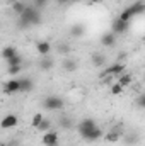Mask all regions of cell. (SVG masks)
I'll use <instances>...</instances> for the list:
<instances>
[{
	"instance_id": "1",
	"label": "cell",
	"mask_w": 145,
	"mask_h": 146,
	"mask_svg": "<svg viewBox=\"0 0 145 146\" xmlns=\"http://www.w3.org/2000/svg\"><path fill=\"white\" fill-rule=\"evenodd\" d=\"M43 107L46 110H62L65 107V100L58 95H48L43 100Z\"/></svg>"
},
{
	"instance_id": "2",
	"label": "cell",
	"mask_w": 145,
	"mask_h": 146,
	"mask_svg": "<svg viewBox=\"0 0 145 146\" xmlns=\"http://www.w3.org/2000/svg\"><path fill=\"white\" fill-rule=\"evenodd\" d=\"M123 73H125V65L123 63H113L101 73V78L103 76H116V75H123Z\"/></svg>"
},
{
	"instance_id": "3",
	"label": "cell",
	"mask_w": 145,
	"mask_h": 146,
	"mask_svg": "<svg viewBox=\"0 0 145 146\" xmlns=\"http://www.w3.org/2000/svg\"><path fill=\"white\" fill-rule=\"evenodd\" d=\"M128 29H130V22H125V21H121V19H114L113 24H111V31H113L116 36L126 33Z\"/></svg>"
},
{
	"instance_id": "4",
	"label": "cell",
	"mask_w": 145,
	"mask_h": 146,
	"mask_svg": "<svg viewBox=\"0 0 145 146\" xmlns=\"http://www.w3.org/2000/svg\"><path fill=\"white\" fill-rule=\"evenodd\" d=\"M3 92L5 94H15V92H21V80L17 78H10L9 82L3 83Z\"/></svg>"
},
{
	"instance_id": "5",
	"label": "cell",
	"mask_w": 145,
	"mask_h": 146,
	"mask_svg": "<svg viewBox=\"0 0 145 146\" xmlns=\"http://www.w3.org/2000/svg\"><path fill=\"white\" fill-rule=\"evenodd\" d=\"M17 124H19V119H17L15 114H7V115L2 119V122H0L2 129H12V127H15Z\"/></svg>"
},
{
	"instance_id": "6",
	"label": "cell",
	"mask_w": 145,
	"mask_h": 146,
	"mask_svg": "<svg viewBox=\"0 0 145 146\" xmlns=\"http://www.w3.org/2000/svg\"><path fill=\"white\" fill-rule=\"evenodd\" d=\"M41 143H43L44 146L58 145V133H56V131H48V133H43Z\"/></svg>"
},
{
	"instance_id": "7",
	"label": "cell",
	"mask_w": 145,
	"mask_h": 146,
	"mask_svg": "<svg viewBox=\"0 0 145 146\" xmlns=\"http://www.w3.org/2000/svg\"><path fill=\"white\" fill-rule=\"evenodd\" d=\"M80 136H82V139H85V141L91 143V141H97V139L103 136V131H101V127L96 126V127H92L91 131H87V133H84V134H80Z\"/></svg>"
},
{
	"instance_id": "8",
	"label": "cell",
	"mask_w": 145,
	"mask_h": 146,
	"mask_svg": "<svg viewBox=\"0 0 145 146\" xmlns=\"http://www.w3.org/2000/svg\"><path fill=\"white\" fill-rule=\"evenodd\" d=\"M62 66H63V70H65V72L73 73V72H77V68H79V63H77V60H75V58L65 56V60H63Z\"/></svg>"
},
{
	"instance_id": "9",
	"label": "cell",
	"mask_w": 145,
	"mask_h": 146,
	"mask_svg": "<svg viewBox=\"0 0 145 146\" xmlns=\"http://www.w3.org/2000/svg\"><path fill=\"white\" fill-rule=\"evenodd\" d=\"M101 44L106 46V48H113V46L116 44V34H114L113 31L104 33V34L101 36Z\"/></svg>"
},
{
	"instance_id": "10",
	"label": "cell",
	"mask_w": 145,
	"mask_h": 146,
	"mask_svg": "<svg viewBox=\"0 0 145 146\" xmlns=\"http://www.w3.org/2000/svg\"><path fill=\"white\" fill-rule=\"evenodd\" d=\"M85 26L84 24H73V26H70V29H68V34L72 37H82V36H85Z\"/></svg>"
},
{
	"instance_id": "11",
	"label": "cell",
	"mask_w": 145,
	"mask_h": 146,
	"mask_svg": "<svg viewBox=\"0 0 145 146\" xmlns=\"http://www.w3.org/2000/svg\"><path fill=\"white\" fill-rule=\"evenodd\" d=\"M36 49L41 56H50V51H51V44L48 41H38L36 42Z\"/></svg>"
},
{
	"instance_id": "12",
	"label": "cell",
	"mask_w": 145,
	"mask_h": 146,
	"mask_svg": "<svg viewBox=\"0 0 145 146\" xmlns=\"http://www.w3.org/2000/svg\"><path fill=\"white\" fill-rule=\"evenodd\" d=\"M55 66V60L50 56H43V60H39V70L41 72H50Z\"/></svg>"
},
{
	"instance_id": "13",
	"label": "cell",
	"mask_w": 145,
	"mask_h": 146,
	"mask_svg": "<svg viewBox=\"0 0 145 146\" xmlns=\"http://www.w3.org/2000/svg\"><path fill=\"white\" fill-rule=\"evenodd\" d=\"M92 127H96V122H94L92 119H84V121H80V124H79V134H84V133L91 131Z\"/></svg>"
},
{
	"instance_id": "14",
	"label": "cell",
	"mask_w": 145,
	"mask_h": 146,
	"mask_svg": "<svg viewBox=\"0 0 145 146\" xmlns=\"http://www.w3.org/2000/svg\"><path fill=\"white\" fill-rule=\"evenodd\" d=\"M121 136H123V131L121 129H118V127L116 129H111L108 134H106V141L108 143H118L121 139Z\"/></svg>"
},
{
	"instance_id": "15",
	"label": "cell",
	"mask_w": 145,
	"mask_h": 146,
	"mask_svg": "<svg viewBox=\"0 0 145 146\" xmlns=\"http://www.w3.org/2000/svg\"><path fill=\"white\" fill-rule=\"evenodd\" d=\"M34 82L31 78H21V92H33Z\"/></svg>"
},
{
	"instance_id": "16",
	"label": "cell",
	"mask_w": 145,
	"mask_h": 146,
	"mask_svg": "<svg viewBox=\"0 0 145 146\" xmlns=\"http://www.w3.org/2000/svg\"><path fill=\"white\" fill-rule=\"evenodd\" d=\"M128 9H130V12L133 14V17H135V15H140V14H145V3L144 2H137L135 5H130Z\"/></svg>"
},
{
	"instance_id": "17",
	"label": "cell",
	"mask_w": 145,
	"mask_h": 146,
	"mask_svg": "<svg viewBox=\"0 0 145 146\" xmlns=\"http://www.w3.org/2000/svg\"><path fill=\"white\" fill-rule=\"evenodd\" d=\"M17 54V49L14 48V46H5L3 48V51H2V58L7 61V60H10L12 56H15Z\"/></svg>"
},
{
	"instance_id": "18",
	"label": "cell",
	"mask_w": 145,
	"mask_h": 146,
	"mask_svg": "<svg viewBox=\"0 0 145 146\" xmlns=\"http://www.w3.org/2000/svg\"><path fill=\"white\" fill-rule=\"evenodd\" d=\"M92 65L94 66H104L106 65V56L101 53H94L92 54Z\"/></svg>"
},
{
	"instance_id": "19",
	"label": "cell",
	"mask_w": 145,
	"mask_h": 146,
	"mask_svg": "<svg viewBox=\"0 0 145 146\" xmlns=\"http://www.w3.org/2000/svg\"><path fill=\"white\" fill-rule=\"evenodd\" d=\"M12 9H14V12H15L17 15H22V14H24V10L28 9V5H26V3H22V2H19V0H14Z\"/></svg>"
},
{
	"instance_id": "20",
	"label": "cell",
	"mask_w": 145,
	"mask_h": 146,
	"mask_svg": "<svg viewBox=\"0 0 145 146\" xmlns=\"http://www.w3.org/2000/svg\"><path fill=\"white\" fill-rule=\"evenodd\" d=\"M51 126H53L51 119H46V117H44V121H43V122L39 124L38 131H39V133H48V131H51Z\"/></svg>"
},
{
	"instance_id": "21",
	"label": "cell",
	"mask_w": 145,
	"mask_h": 146,
	"mask_svg": "<svg viewBox=\"0 0 145 146\" xmlns=\"http://www.w3.org/2000/svg\"><path fill=\"white\" fill-rule=\"evenodd\" d=\"M123 139H125V143H126V145H137L140 138H138V134H137V133H132V134L123 136Z\"/></svg>"
},
{
	"instance_id": "22",
	"label": "cell",
	"mask_w": 145,
	"mask_h": 146,
	"mask_svg": "<svg viewBox=\"0 0 145 146\" xmlns=\"http://www.w3.org/2000/svg\"><path fill=\"white\" fill-rule=\"evenodd\" d=\"M43 121H44V115H43L41 112H36V114L33 115V121H31V126H33V127H36V129H38V127H39V124H41Z\"/></svg>"
},
{
	"instance_id": "23",
	"label": "cell",
	"mask_w": 145,
	"mask_h": 146,
	"mask_svg": "<svg viewBox=\"0 0 145 146\" xmlns=\"http://www.w3.org/2000/svg\"><path fill=\"white\" fill-rule=\"evenodd\" d=\"M56 51H58L60 54H65V56H68V54H70V46H68L67 42H60V44L56 46Z\"/></svg>"
},
{
	"instance_id": "24",
	"label": "cell",
	"mask_w": 145,
	"mask_h": 146,
	"mask_svg": "<svg viewBox=\"0 0 145 146\" xmlns=\"http://www.w3.org/2000/svg\"><path fill=\"white\" fill-rule=\"evenodd\" d=\"M58 126H60L62 129H70L73 124H72V121H70L68 117H65V115H63V117H60V121H58Z\"/></svg>"
},
{
	"instance_id": "25",
	"label": "cell",
	"mask_w": 145,
	"mask_h": 146,
	"mask_svg": "<svg viewBox=\"0 0 145 146\" xmlns=\"http://www.w3.org/2000/svg\"><path fill=\"white\" fill-rule=\"evenodd\" d=\"M121 87H128L130 83H132V75H128V73H123L121 76H119V82H118Z\"/></svg>"
},
{
	"instance_id": "26",
	"label": "cell",
	"mask_w": 145,
	"mask_h": 146,
	"mask_svg": "<svg viewBox=\"0 0 145 146\" xmlns=\"http://www.w3.org/2000/svg\"><path fill=\"white\" fill-rule=\"evenodd\" d=\"M123 88L125 87H121L119 83H113L111 88H109V92H111V95H121L123 94Z\"/></svg>"
},
{
	"instance_id": "27",
	"label": "cell",
	"mask_w": 145,
	"mask_h": 146,
	"mask_svg": "<svg viewBox=\"0 0 145 146\" xmlns=\"http://www.w3.org/2000/svg\"><path fill=\"white\" fill-rule=\"evenodd\" d=\"M7 65H9V66H14V65H22V56H21V54L12 56L10 60H7Z\"/></svg>"
},
{
	"instance_id": "28",
	"label": "cell",
	"mask_w": 145,
	"mask_h": 146,
	"mask_svg": "<svg viewBox=\"0 0 145 146\" xmlns=\"http://www.w3.org/2000/svg\"><path fill=\"white\" fill-rule=\"evenodd\" d=\"M21 70H22V65H14V66H9V70H7V73L14 76V75H17V73L21 72Z\"/></svg>"
},
{
	"instance_id": "29",
	"label": "cell",
	"mask_w": 145,
	"mask_h": 146,
	"mask_svg": "<svg viewBox=\"0 0 145 146\" xmlns=\"http://www.w3.org/2000/svg\"><path fill=\"white\" fill-rule=\"evenodd\" d=\"M135 102H137V106H138L140 109H145V94H140V95L135 99Z\"/></svg>"
},
{
	"instance_id": "30",
	"label": "cell",
	"mask_w": 145,
	"mask_h": 146,
	"mask_svg": "<svg viewBox=\"0 0 145 146\" xmlns=\"http://www.w3.org/2000/svg\"><path fill=\"white\" fill-rule=\"evenodd\" d=\"M44 5H46V0H34V7H38V9H41Z\"/></svg>"
},
{
	"instance_id": "31",
	"label": "cell",
	"mask_w": 145,
	"mask_h": 146,
	"mask_svg": "<svg viewBox=\"0 0 145 146\" xmlns=\"http://www.w3.org/2000/svg\"><path fill=\"white\" fill-rule=\"evenodd\" d=\"M101 0H89V3H99Z\"/></svg>"
},
{
	"instance_id": "32",
	"label": "cell",
	"mask_w": 145,
	"mask_h": 146,
	"mask_svg": "<svg viewBox=\"0 0 145 146\" xmlns=\"http://www.w3.org/2000/svg\"><path fill=\"white\" fill-rule=\"evenodd\" d=\"M58 3H65V2H68V0H56Z\"/></svg>"
},
{
	"instance_id": "33",
	"label": "cell",
	"mask_w": 145,
	"mask_h": 146,
	"mask_svg": "<svg viewBox=\"0 0 145 146\" xmlns=\"http://www.w3.org/2000/svg\"><path fill=\"white\" fill-rule=\"evenodd\" d=\"M10 146H22V145H19V143H14V145H10Z\"/></svg>"
},
{
	"instance_id": "34",
	"label": "cell",
	"mask_w": 145,
	"mask_h": 146,
	"mask_svg": "<svg viewBox=\"0 0 145 146\" xmlns=\"http://www.w3.org/2000/svg\"><path fill=\"white\" fill-rule=\"evenodd\" d=\"M68 2H77V0H68Z\"/></svg>"
},
{
	"instance_id": "35",
	"label": "cell",
	"mask_w": 145,
	"mask_h": 146,
	"mask_svg": "<svg viewBox=\"0 0 145 146\" xmlns=\"http://www.w3.org/2000/svg\"><path fill=\"white\" fill-rule=\"evenodd\" d=\"M2 146H7V145H5V143H2Z\"/></svg>"
},
{
	"instance_id": "36",
	"label": "cell",
	"mask_w": 145,
	"mask_h": 146,
	"mask_svg": "<svg viewBox=\"0 0 145 146\" xmlns=\"http://www.w3.org/2000/svg\"><path fill=\"white\" fill-rule=\"evenodd\" d=\"M51 146H58V145H51Z\"/></svg>"
},
{
	"instance_id": "37",
	"label": "cell",
	"mask_w": 145,
	"mask_h": 146,
	"mask_svg": "<svg viewBox=\"0 0 145 146\" xmlns=\"http://www.w3.org/2000/svg\"><path fill=\"white\" fill-rule=\"evenodd\" d=\"M144 82H145V76H144Z\"/></svg>"
},
{
	"instance_id": "38",
	"label": "cell",
	"mask_w": 145,
	"mask_h": 146,
	"mask_svg": "<svg viewBox=\"0 0 145 146\" xmlns=\"http://www.w3.org/2000/svg\"><path fill=\"white\" fill-rule=\"evenodd\" d=\"M87 2H89V0H87Z\"/></svg>"
}]
</instances>
